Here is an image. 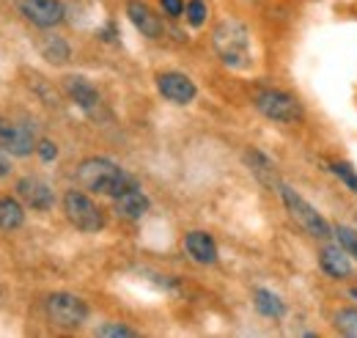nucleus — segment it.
Segmentation results:
<instances>
[{"label":"nucleus","instance_id":"18","mask_svg":"<svg viewBox=\"0 0 357 338\" xmlns=\"http://www.w3.org/2000/svg\"><path fill=\"white\" fill-rule=\"evenodd\" d=\"M253 305L261 316H269V319H280L286 314V302L269 289H256L253 292Z\"/></svg>","mask_w":357,"mask_h":338},{"label":"nucleus","instance_id":"7","mask_svg":"<svg viewBox=\"0 0 357 338\" xmlns=\"http://www.w3.org/2000/svg\"><path fill=\"white\" fill-rule=\"evenodd\" d=\"M20 11L36 28H55L63 22V3L61 0H20Z\"/></svg>","mask_w":357,"mask_h":338},{"label":"nucleus","instance_id":"19","mask_svg":"<svg viewBox=\"0 0 357 338\" xmlns=\"http://www.w3.org/2000/svg\"><path fill=\"white\" fill-rule=\"evenodd\" d=\"M22 223H25V210H22V204H20L17 198L3 196V198H0V228H3V231H14V228H20Z\"/></svg>","mask_w":357,"mask_h":338},{"label":"nucleus","instance_id":"24","mask_svg":"<svg viewBox=\"0 0 357 338\" xmlns=\"http://www.w3.org/2000/svg\"><path fill=\"white\" fill-rule=\"evenodd\" d=\"M330 170H333V173H335V176H338V179H341V182L357 196V173L352 170V166H347V163H333Z\"/></svg>","mask_w":357,"mask_h":338},{"label":"nucleus","instance_id":"25","mask_svg":"<svg viewBox=\"0 0 357 338\" xmlns=\"http://www.w3.org/2000/svg\"><path fill=\"white\" fill-rule=\"evenodd\" d=\"M36 152H39V157H42L45 163H52V160L58 157V146H55L52 140H39V143H36Z\"/></svg>","mask_w":357,"mask_h":338},{"label":"nucleus","instance_id":"17","mask_svg":"<svg viewBox=\"0 0 357 338\" xmlns=\"http://www.w3.org/2000/svg\"><path fill=\"white\" fill-rule=\"evenodd\" d=\"M39 52H42V58H45L47 64H52V66H63L72 58V47L66 44V39L52 36V34L39 39Z\"/></svg>","mask_w":357,"mask_h":338},{"label":"nucleus","instance_id":"5","mask_svg":"<svg viewBox=\"0 0 357 338\" xmlns=\"http://www.w3.org/2000/svg\"><path fill=\"white\" fill-rule=\"evenodd\" d=\"M47 316L55 328L61 330H77L86 325L89 319V305L86 300L77 295H69V292H55V295L47 297Z\"/></svg>","mask_w":357,"mask_h":338},{"label":"nucleus","instance_id":"22","mask_svg":"<svg viewBox=\"0 0 357 338\" xmlns=\"http://www.w3.org/2000/svg\"><path fill=\"white\" fill-rule=\"evenodd\" d=\"M96 336L99 338H135L137 330L121 325V322H107V325H99V328H96Z\"/></svg>","mask_w":357,"mask_h":338},{"label":"nucleus","instance_id":"8","mask_svg":"<svg viewBox=\"0 0 357 338\" xmlns=\"http://www.w3.org/2000/svg\"><path fill=\"white\" fill-rule=\"evenodd\" d=\"M0 149L14 157H28L31 152H36V135L25 124L0 122Z\"/></svg>","mask_w":357,"mask_h":338},{"label":"nucleus","instance_id":"14","mask_svg":"<svg viewBox=\"0 0 357 338\" xmlns=\"http://www.w3.org/2000/svg\"><path fill=\"white\" fill-rule=\"evenodd\" d=\"M184 251L192 256V261H198V264H215L218 261V245L204 231H190L184 237Z\"/></svg>","mask_w":357,"mask_h":338},{"label":"nucleus","instance_id":"16","mask_svg":"<svg viewBox=\"0 0 357 338\" xmlns=\"http://www.w3.org/2000/svg\"><path fill=\"white\" fill-rule=\"evenodd\" d=\"M245 163H248L250 170L256 173V179H259V182H264L267 187H275V190H278V187L283 184V182L278 179V168H275V163H272L269 157H264L261 152H253V149H250V152L245 154Z\"/></svg>","mask_w":357,"mask_h":338},{"label":"nucleus","instance_id":"26","mask_svg":"<svg viewBox=\"0 0 357 338\" xmlns=\"http://www.w3.org/2000/svg\"><path fill=\"white\" fill-rule=\"evenodd\" d=\"M160 3H162V11L168 17H181L184 14V3L181 0H160Z\"/></svg>","mask_w":357,"mask_h":338},{"label":"nucleus","instance_id":"13","mask_svg":"<svg viewBox=\"0 0 357 338\" xmlns=\"http://www.w3.org/2000/svg\"><path fill=\"white\" fill-rule=\"evenodd\" d=\"M319 267L330 278L341 281V278H349L352 275V256L347 254L344 248H321L319 251Z\"/></svg>","mask_w":357,"mask_h":338},{"label":"nucleus","instance_id":"11","mask_svg":"<svg viewBox=\"0 0 357 338\" xmlns=\"http://www.w3.org/2000/svg\"><path fill=\"white\" fill-rule=\"evenodd\" d=\"M63 88H66V94L72 96V102H75L83 113H89V116L96 119V113L102 110V96H99V91H96L86 78L72 75V78L63 80Z\"/></svg>","mask_w":357,"mask_h":338},{"label":"nucleus","instance_id":"2","mask_svg":"<svg viewBox=\"0 0 357 338\" xmlns=\"http://www.w3.org/2000/svg\"><path fill=\"white\" fill-rule=\"evenodd\" d=\"M215 52L220 55L225 66L231 69H245L250 66V31L239 20H223L212 31Z\"/></svg>","mask_w":357,"mask_h":338},{"label":"nucleus","instance_id":"27","mask_svg":"<svg viewBox=\"0 0 357 338\" xmlns=\"http://www.w3.org/2000/svg\"><path fill=\"white\" fill-rule=\"evenodd\" d=\"M8 173H11V163L6 154H0V176H8Z\"/></svg>","mask_w":357,"mask_h":338},{"label":"nucleus","instance_id":"4","mask_svg":"<svg viewBox=\"0 0 357 338\" xmlns=\"http://www.w3.org/2000/svg\"><path fill=\"white\" fill-rule=\"evenodd\" d=\"M256 108L261 116H267L269 122H278V124H300L303 122V105L286 94V91H278V88H264L256 94Z\"/></svg>","mask_w":357,"mask_h":338},{"label":"nucleus","instance_id":"15","mask_svg":"<svg viewBox=\"0 0 357 338\" xmlns=\"http://www.w3.org/2000/svg\"><path fill=\"white\" fill-rule=\"evenodd\" d=\"M113 207L119 212V217H127V220H140L146 212H149V198L140 193V187H132V190H127V193H121V196H116L113 198Z\"/></svg>","mask_w":357,"mask_h":338},{"label":"nucleus","instance_id":"28","mask_svg":"<svg viewBox=\"0 0 357 338\" xmlns=\"http://www.w3.org/2000/svg\"><path fill=\"white\" fill-rule=\"evenodd\" d=\"M113 36H116V25H113V22H110V25H107V28H105V36H102V39H107V42H110V39H113Z\"/></svg>","mask_w":357,"mask_h":338},{"label":"nucleus","instance_id":"1","mask_svg":"<svg viewBox=\"0 0 357 338\" xmlns=\"http://www.w3.org/2000/svg\"><path fill=\"white\" fill-rule=\"evenodd\" d=\"M77 182H80L83 190L99 193V196H110V198H116V196L137 187L132 173L119 168L107 157H89V160H83L77 166Z\"/></svg>","mask_w":357,"mask_h":338},{"label":"nucleus","instance_id":"12","mask_svg":"<svg viewBox=\"0 0 357 338\" xmlns=\"http://www.w3.org/2000/svg\"><path fill=\"white\" fill-rule=\"evenodd\" d=\"M127 17H130V22H132L146 39H162L165 25H162V20L143 0H130L127 3Z\"/></svg>","mask_w":357,"mask_h":338},{"label":"nucleus","instance_id":"3","mask_svg":"<svg viewBox=\"0 0 357 338\" xmlns=\"http://www.w3.org/2000/svg\"><path fill=\"white\" fill-rule=\"evenodd\" d=\"M278 193H280V198H283V204H286V212L291 214V220L300 223V228L308 231L313 240H330V237H333V226L321 217V212L313 210L311 204H308L297 190H291L289 184H280Z\"/></svg>","mask_w":357,"mask_h":338},{"label":"nucleus","instance_id":"9","mask_svg":"<svg viewBox=\"0 0 357 338\" xmlns=\"http://www.w3.org/2000/svg\"><path fill=\"white\" fill-rule=\"evenodd\" d=\"M157 88L174 105H190L195 99V94H198L195 83L187 75H181V72H162V75H157Z\"/></svg>","mask_w":357,"mask_h":338},{"label":"nucleus","instance_id":"21","mask_svg":"<svg viewBox=\"0 0 357 338\" xmlns=\"http://www.w3.org/2000/svg\"><path fill=\"white\" fill-rule=\"evenodd\" d=\"M333 237H335V240H338V245H341V248H344V251L357 261V231L355 228H349V226H341V223H338V226H333Z\"/></svg>","mask_w":357,"mask_h":338},{"label":"nucleus","instance_id":"23","mask_svg":"<svg viewBox=\"0 0 357 338\" xmlns=\"http://www.w3.org/2000/svg\"><path fill=\"white\" fill-rule=\"evenodd\" d=\"M184 14H187V22H190L192 28H201V25L206 22L209 8H206V3H204V0H190V3L184 6Z\"/></svg>","mask_w":357,"mask_h":338},{"label":"nucleus","instance_id":"20","mask_svg":"<svg viewBox=\"0 0 357 338\" xmlns=\"http://www.w3.org/2000/svg\"><path fill=\"white\" fill-rule=\"evenodd\" d=\"M335 330L347 338H357V308H341L335 314Z\"/></svg>","mask_w":357,"mask_h":338},{"label":"nucleus","instance_id":"10","mask_svg":"<svg viewBox=\"0 0 357 338\" xmlns=\"http://www.w3.org/2000/svg\"><path fill=\"white\" fill-rule=\"evenodd\" d=\"M17 193H20V198H22L31 210H36V212L52 210V204H55L52 187L47 184L45 179H39V176H22V179L17 182Z\"/></svg>","mask_w":357,"mask_h":338},{"label":"nucleus","instance_id":"6","mask_svg":"<svg viewBox=\"0 0 357 338\" xmlns=\"http://www.w3.org/2000/svg\"><path fill=\"white\" fill-rule=\"evenodd\" d=\"M63 212H66L69 223L75 228L86 231V234H96V231L105 228V214H102V210L91 201L86 193H80V190H69L63 196Z\"/></svg>","mask_w":357,"mask_h":338}]
</instances>
